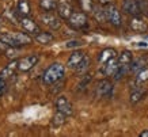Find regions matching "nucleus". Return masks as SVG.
I'll list each match as a JSON object with an SVG mask.
<instances>
[{
  "instance_id": "1",
  "label": "nucleus",
  "mask_w": 148,
  "mask_h": 137,
  "mask_svg": "<svg viewBox=\"0 0 148 137\" xmlns=\"http://www.w3.org/2000/svg\"><path fill=\"white\" fill-rule=\"evenodd\" d=\"M64 72H65V68H64L63 64L53 62L44 72V75H42V83L45 84V86H53V84L58 83L64 77Z\"/></svg>"
},
{
  "instance_id": "2",
  "label": "nucleus",
  "mask_w": 148,
  "mask_h": 137,
  "mask_svg": "<svg viewBox=\"0 0 148 137\" xmlns=\"http://www.w3.org/2000/svg\"><path fill=\"white\" fill-rule=\"evenodd\" d=\"M68 25L75 29V30H83L88 27V18H87V14L84 11H73L69 19H68Z\"/></svg>"
},
{
  "instance_id": "3",
  "label": "nucleus",
  "mask_w": 148,
  "mask_h": 137,
  "mask_svg": "<svg viewBox=\"0 0 148 137\" xmlns=\"http://www.w3.org/2000/svg\"><path fill=\"white\" fill-rule=\"evenodd\" d=\"M105 11H106V19L110 25H113L114 27H120L122 25V16L120 10L117 8L116 5L113 4H108L105 5Z\"/></svg>"
},
{
  "instance_id": "4",
  "label": "nucleus",
  "mask_w": 148,
  "mask_h": 137,
  "mask_svg": "<svg viewBox=\"0 0 148 137\" xmlns=\"http://www.w3.org/2000/svg\"><path fill=\"white\" fill-rule=\"evenodd\" d=\"M95 92H97V97L98 98H112L113 92H114V87H113V83L108 79L99 80L98 84H97V88H95Z\"/></svg>"
},
{
  "instance_id": "5",
  "label": "nucleus",
  "mask_w": 148,
  "mask_h": 137,
  "mask_svg": "<svg viewBox=\"0 0 148 137\" xmlns=\"http://www.w3.org/2000/svg\"><path fill=\"white\" fill-rule=\"evenodd\" d=\"M41 21L50 30H58L61 27V18L58 15H54L53 12H44L41 15Z\"/></svg>"
},
{
  "instance_id": "6",
  "label": "nucleus",
  "mask_w": 148,
  "mask_h": 137,
  "mask_svg": "<svg viewBox=\"0 0 148 137\" xmlns=\"http://www.w3.org/2000/svg\"><path fill=\"white\" fill-rule=\"evenodd\" d=\"M40 61V56L38 54H30L27 57H23L22 60H19L18 69L21 72H29L30 69H33L37 65V62Z\"/></svg>"
},
{
  "instance_id": "7",
  "label": "nucleus",
  "mask_w": 148,
  "mask_h": 137,
  "mask_svg": "<svg viewBox=\"0 0 148 137\" xmlns=\"http://www.w3.org/2000/svg\"><path fill=\"white\" fill-rule=\"evenodd\" d=\"M73 14V7H72L69 0H58L57 1V15L61 19L68 21L69 16Z\"/></svg>"
},
{
  "instance_id": "8",
  "label": "nucleus",
  "mask_w": 148,
  "mask_h": 137,
  "mask_svg": "<svg viewBox=\"0 0 148 137\" xmlns=\"http://www.w3.org/2000/svg\"><path fill=\"white\" fill-rule=\"evenodd\" d=\"M21 26L26 33L32 34V36H37L38 33H41V29L37 25V22L34 19L29 18V16H22L21 18Z\"/></svg>"
},
{
  "instance_id": "9",
  "label": "nucleus",
  "mask_w": 148,
  "mask_h": 137,
  "mask_svg": "<svg viewBox=\"0 0 148 137\" xmlns=\"http://www.w3.org/2000/svg\"><path fill=\"white\" fill-rule=\"evenodd\" d=\"M122 10H124V12L130 15V16H137L141 14L139 0H124L122 1Z\"/></svg>"
},
{
  "instance_id": "10",
  "label": "nucleus",
  "mask_w": 148,
  "mask_h": 137,
  "mask_svg": "<svg viewBox=\"0 0 148 137\" xmlns=\"http://www.w3.org/2000/svg\"><path fill=\"white\" fill-rule=\"evenodd\" d=\"M56 109H57V111L65 114L67 117H71L73 114V107H72L71 102L68 101L65 97H58L56 99Z\"/></svg>"
},
{
  "instance_id": "11",
  "label": "nucleus",
  "mask_w": 148,
  "mask_h": 137,
  "mask_svg": "<svg viewBox=\"0 0 148 137\" xmlns=\"http://www.w3.org/2000/svg\"><path fill=\"white\" fill-rule=\"evenodd\" d=\"M129 25H130V29L135 31V33H140V34L145 33L147 29H148L147 22H145L140 15H137V16H132V18H130Z\"/></svg>"
},
{
  "instance_id": "12",
  "label": "nucleus",
  "mask_w": 148,
  "mask_h": 137,
  "mask_svg": "<svg viewBox=\"0 0 148 137\" xmlns=\"http://www.w3.org/2000/svg\"><path fill=\"white\" fill-rule=\"evenodd\" d=\"M145 94H147V90L141 87L140 83L136 82V86L132 88L130 91V97H129V101L132 105H136V103H139L140 101H143V98L145 97Z\"/></svg>"
},
{
  "instance_id": "13",
  "label": "nucleus",
  "mask_w": 148,
  "mask_h": 137,
  "mask_svg": "<svg viewBox=\"0 0 148 137\" xmlns=\"http://www.w3.org/2000/svg\"><path fill=\"white\" fill-rule=\"evenodd\" d=\"M86 54L82 52V50H73L71 54H69V58H68V61H67V66L68 68H71V69H75L79 64L82 62V60L84 58Z\"/></svg>"
},
{
  "instance_id": "14",
  "label": "nucleus",
  "mask_w": 148,
  "mask_h": 137,
  "mask_svg": "<svg viewBox=\"0 0 148 137\" xmlns=\"http://www.w3.org/2000/svg\"><path fill=\"white\" fill-rule=\"evenodd\" d=\"M118 66H120V64H118V60L116 58H112L110 61H108L106 64H103L102 65V72L105 76H114L116 75L117 69H118Z\"/></svg>"
},
{
  "instance_id": "15",
  "label": "nucleus",
  "mask_w": 148,
  "mask_h": 137,
  "mask_svg": "<svg viewBox=\"0 0 148 137\" xmlns=\"http://www.w3.org/2000/svg\"><path fill=\"white\" fill-rule=\"evenodd\" d=\"M116 57H117L116 49L106 48V49H103L102 52L98 54V62L101 64V65H103V64H106L108 61H110L112 58H116Z\"/></svg>"
},
{
  "instance_id": "16",
  "label": "nucleus",
  "mask_w": 148,
  "mask_h": 137,
  "mask_svg": "<svg viewBox=\"0 0 148 137\" xmlns=\"http://www.w3.org/2000/svg\"><path fill=\"white\" fill-rule=\"evenodd\" d=\"M18 64H19V61H16V60H14V61H11L10 64H7V65L0 71V77L7 80V79H10L11 76H14L15 71L18 69Z\"/></svg>"
},
{
  "instance_id": "17",
  "label": "nucleus",
  "mask_w": 148,
  "mask_h": 137,
  "mask_svg": "<svg viewBox=\"0 0 148 137\" xmlns=\"http://www.w3.org/2000/svg\"><path fill=\"white\" fill-rule=\"evenodd\" d=\"M38 7L42 12H53L57 10V0H38Z\"/></svg>"
},
{
  "instance_id": "18",
  "label": "nucleus",
  "mask_w": 148,
  "mask_h": 137,
  "mask_svg": "<svg viewBox=\"0 0 148 137\" xmlns=\"http://www.w3.org/2000/svg\"><path fill=\"white\" fill-rule=\"evenodd\" d=\"M92 16H94V19L98 23L108 22V19H106V11H105V5H102V4L95 5L94 10H92Z\"/></svg>"
},
{
  "instance_id": "19",
  "label": "nucleus",
  "mask_w": 148,
  "mask_h": 137,
  "mask_svg": "<svg viewBox=\"0 0 148 137\" xmlns=\"http://www.w3.org/2000/svg\"><path fill=\"white\" fill-rule=\"evenodd\" d=\"M145 65H147V60H145L144 57L135 58L133 61L130 62L129 72H130V73H137V72L141 71L143 68H145Z\"/></svg>"
},
{
  "instance_id": "20",
  "label": "nucleus",
  "mask_w": 148,
  "mask_h": 137,
  "mask_svg": "<svg viewBox=\"0 0 148 137\" xmlns=\"http://www.w3.org/2000/svg\"><path fill=\"white\" fill-rule=\"evenodd\" d=\"M16 12H18L21 16H29V15H30L32 8H30L29 0H19L18 4H16Z\"/></svg>"
},
{
  "instance_id": "21",
  "label": "nucleus",
  "mask_w": 148,
  "mask_h": 137,
  "mask_svg": "<svg viewBox=\"0 0 148 137\" xmlns=\"http://www.w3.org/2000/svg\"><path fill=\"white\" fill-rule=\"evenodd\" d=\"M34 40L41 45H48V44H50V42H53L54 37H53V34H50V33L41 31V33H38L37 36H34Z\"/></svg>"
},
{
  "instance_id": "22",
  "label": "nucleus",
  "mask_w": 148,
  "mask_h": 137,
  "mask_svg": "<svg viewBox=\"0 0 148 137\" xmlns=\"http://www.w3.org/2000/svg\"><path fill=\"white\" fill-rule=\"evenodd\" d=\"M117 60H118V64H120V65L130 66V62L133 61V54H132L130 50H122L121 54L117 57Z\"/></svg>"
},
{
  "instance_id": "23",
  "label": "nucleus",
  "mask_w": 148,
  "mask_h": 137,
  "mask_svg": "<svg viewBox=\"0 0 148 137\" xmlns=\"http://www.w3.org/2000/svg\"><path fill=\"white\" fill-rule=\"evenodd\" d=\"M12 36L21 46H23V45H30L33 42V38L29 36V33H12Z\"/></svg>"
},
{
  "instance_id": "24",
  "label": "nucleus",
  "mask_w": 148,
  "mask_h": 137,
  "mask_svg": "<svg viewBox=\"0 0 148 137\" xmlns=\"http://www.w3.org/2000/svg\"><path fill=\"white\" fill-rule=\"evenodd\" d=\"M88 69H90V58L87 57V56H84V58L82 60V62L75 68V71H76V75L82 76V75H84V73H87Z\"/></svg>"
},
{
  "instance_id": "25",
  "label": "nucleus",
  "mask_w": 148,
  "mask_h": 137,
  "mask_svg": "<svg viewBox=\"0 0 148 137\" xmlns=\"http://www.w3.org/2000/svg\"><path fill=\"white\" fill-rule=\"evenodd\" d=\"M0 40L3 41V42H5V44L8 45L10 48H19L21 45L16 42V40L14 38L12 33H7V34H1L0 36Z\"/></svg>"
},
{
  "instance_id": "26",
  "label": "nucleus",
  "mask_w": 148,
  "mask_h": 137,
  "mask_svg": "<svg viewBox=\"0 0 148 137\" xmlns=\"http://www.w3.org/2000/svg\"><path fill=\"white\" fill-rule=\"evenodd\" d=\"M91 80H92V75H90L88 72L87 73H84V75H82V79L80 82H79V84H77V91H84L87 87H88V84L91 83Z\"/></svg>"
},
{
  "instance_id": "27",
  "label": "nucleus",
  "mask_w": 148,
  "mask_h": 137,
  "mask_svg": "<svg viewBox=\"0 0 148 137\" xmlns=\"http://www.w3.org/2000/svg\"><path fill=\"white\" fill-rule=\"evenodd\" d=\"M65 121H67V115L63 114V113H60V111H57V113L53 115L52 125H53V126H56V128H58V126H61V125L65 124Z\"/></svg>"
},
{
  "instance_id": "28",
  "label": "nucleus",
  "mask_w": 148,
  "mask_h": 137,
  "mask_svg": "<svg viewBox=\"0 0 148 137\" xmlns=\"http://www.w3.org/2000/svg\"><path fill=\"white\" fill-rule=\"evenodd\" d=\"M79 1H80L82 11H84L86 14H92V10L95 7L92 0H79Z\"/></svg>"
},
{
  "instance_id": "29",
  "label": "nucleus",
  "mask_w": 148,
  "mask_h": 137,
  "mask_svg": "<svg viewBox=\"0 0 148 137\" xmlns=\"http://www.w3.org/2000/svg\"><path fill=\"white\" fill-rule=\"evenodd\" d=\"M136 82L140 83V84L148 82V66L143 68L141 71H139L137 73H136Z\"/></svg>"
},
{
  "instance_id": "30",
  "label": "nucleus",
  "mask_w": 148,
  "mask_h": 137,
  "mask_svg": "<svg viewBox=\"0 0 148 137\" xmlns=\"http://www.w3.org/2000/svg\"><path fill=\"white\" fill-rule=\"evenodd\" d=\"M83 42L80 40H71V41H67L65 42V48L67 49H77V48H82L83 46Z\"/></svg>"
},
{
  "instance_id": "31",
  "label": "nucleus",
  "mask_w": 148,
  "mask_h": 137,
  "mask_svg": "<svg viewBox=\"0 0 148 137\" xmlns=\"http://www.w3.org/2000/svg\"><path fill=\"white\" fill-rule=\"evenodd\" d=\"M139 5H140V10H141V14L148 15V1L147 0H139Z\"/></svg>"
},
{
  "instance_id": "32",
  "label": "nucleus",
  "mask_w": 148,
  "mask_h": 137,
  "mask_svg": "<svg viewBox=\"0 0 148 137\" xmlns=\"http://www.w3.org/2000/svg\"><path fill=\"white\" fill-rule=\"evenodd\" d=\"M7 49H10V46L5 42H3V41L0 40V50H7Z\"/></svg>"
},
{
  "instance_id": "33",
  "label": "nucleus",
  "mask_w": 148,
  "mask_h": 137,
  "mask_svg": "<svg viewBox=\"0 0 148 137\" xmlns=\"http://www.w3.org/2000/svg\"><path fill=\"white\" fill-rule=\"evenodd\" d=\"M113 0H99V4L102 5H108V4H112Z\"/></svg>"
},
{
  "instance_id": "34",
  "label": "nucleus",
  "mask_w": 148,
  "mask_h": 137,
  "mask_svg": "<svg viewBox=\"0 0 148 137\" xmlns=\"http://www.w3.org/2000/svg\"><path fill=\"white\" fill-rule=\"evenodd\" d=\"M5 88H7V87H0V98L3 97V94L5 92Z\"/></svg>"
},
{
  "instance_id": "35",
  "label": "nucleus",
  "mask_w": 148,
  "mask_h": 137,
  "mask_svg": "<svg viewBox=\"0 0 148 137\" xmlns=\"http://www.w3.org/2000/svg\"><path fill=\"white\" fill-rule=\"evenodd\" d=\"M140 137H148V130H144L140 133Z\"/></svg>"
},
{
  "instance_id": "36",
  "label": "nucleus",
  "mask_w": 148,
  "mask_h": 137,
  "mask_svg": "<svg viewBox=\"0 0 148 137\" xmlns=\"http://www.w3.org/2000/svg\"><path fill=\"white\" fill-rule=\"evenodd\" d=\"M0 87H5V80L0 77Z\"/></svg>"
},
{
  "instance_id": "37",
  "label": "nucleus",
  "mask_w": 148,
  "mask_h": 137,
  "mask_svg": "<svg viewBox=\"0 0 148 137\" xmlns=\"http://www.w3.org/2000/svg\"><path fill=\"white\" fill-rule=\"evenodd\" d=\"M139 46H144V48H147V44H145V42H139Z\"/></svg>"
},
{
  "instance_id": "38",
  "label": "nucleus",
  "mask_w": 148,
  "mask_h": 137,
  "mask_svg": "<svg viewBox=\"0 0 148 137\" xmlns=\"http://www.w3.org/2000/svg\"><path fill=\"white\" fill-rule=\"evenodd\" d=\"M145 40H148V37H145Z\"/></svg>"
},
{
  "instance_id": "39",
  "label": "nucleus",
  "mask_w": 148,
  "mask_h": 137,
  "mask_svg": "<svg viewBox=\"0 0 148 137\" xmlns=\"http://www.w3.org/2000/svg\"><path fill=\"white\" fill-rule=\"evenodd\" d=\"M0 23H1V19H0Z\"/></svg>"
}]
</instances>
